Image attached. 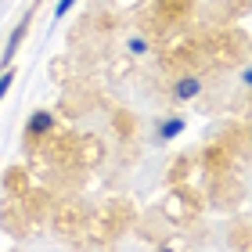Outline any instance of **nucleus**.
<instances>
[{
	"mask_svg": "<svg viewBox=\"0 0 252 252\" xmlns=\"http://www.w3.org/2000/svg\"><path fill=\"white\" fill-rule=\"evenodd\" d=\"M11 79H15L11 72H4V76H0V101H4V94H7V87H11Z\"/></svg>",
	"mask_w": 252,
	"mask_h": 252,
	"instance_id": "39448f33",
	"label": "nucleus"
},
{
	"mask_svg": "<svg viewBox=\"0 0 252 252\" xmlns=\"http://www.w3.org/2000/svg\"><path fill=\"white\" fill-rule=\"evenodd\" d=\"M51 126H54V116H51V112H40V116H32V119H29V133H32V137H40V133H47Z\"/></svg>",
	"mask_w": 252,
	"mask_h": 252,
	"instance_id": "f257e3e1",
	"label": "nucleus"
},
{
	"mask_svg": "<svg viewBox=\"0 0 252 252\" xmlns=\"http://www.w3.org/2000/svg\"><path fill=\"white\" fill-rule=\"evenodd\" d=\"M177 94L180 97H194V94H198V79H184V83L177 87Z\"/></svg>",
	"mask_w": 252,
	"mask_h": 252,
	"instance_id": "20e7f679",
	"label": "nucleus"
},
{
	"mask_svg": "<svg viewBox=\"0 0 252 252\" xmlns=\"http://www.w3.org/2000/svg\"><path fill=\"white\" fill-rule=\"evenodd\" d=\"M22 36H26V26H18L15 32H11V40H7V51H4V62H11V58H15V51H18Z\"/></svg>",
	"mask_w": 252,
	"mask_h": 252,
	"instance_id": "f03ea898",
	"label": "nucleus"
},
{
	"mask_svg": "<svg viewBox=\"0 0 252 252\" xmlns=\"http://www.w3.org/2000/svg\"><path fill=\"white\" fill-rule=\"evenodd\" d=\"M130 51L133 54H144V40H130Z\"/></svg>",
	"mask_w": 252,
	"mask_h": 252,
	"instance_id": "423d86ee",
	"label": "nucleus"
},
{
	"mask_svg": "<svg viewBox=\"0 0 252 252\" xmlns=\"http://www.w3.org/2000/svg\"><path fill=\"white\" fill-rule=\"evenodd\" d=\"M180 130H184V123H180V119H166L162 126H158V137H162V141H169V137H177Z\"/></svg>",
	"mask_w": 252,
	"mask_h": 252,
	"instance_id": "7ed1b4c3",
	"label": "nucleus"
},
{
	"mask_svg": "<svg viewBox=\"0 0 252 252\" xmlns=\"http://www.w3.org/2000/svg\"><path fill=\"white\" fill-rule=\"evenodd\" d=\"M72 4H76V0H58V15H65V11L72 7Z\"/></svg>",
	"mask_w": 252,
	"mask_h": 252,
	"instance_id": "0eeeda50",
	"label": "nucleus"
}]
</instances>
